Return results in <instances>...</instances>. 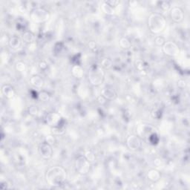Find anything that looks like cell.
Instances as JSON below:
<instances>
[{
    "label": "cell",
    "mask_w": 190,
    "mask_h": 190,
    "mask_svg": "<svg viewBox=\"0 0 190 190\" xmlns=\"http://www.w3.org/2000/svg\"><path fill=\"white\" fill-rule=\"evenodd\" d=\"M66 172L62 168L54 167L48 172L47 179L52 185H59L66 178Z\"/></svg>",
    "instance_id": "cell-1"
},
{
    "label": "cell",
    "mask_w": 190,
    "mask_h": 190,
    "mask_svg": "<svg viewBox=\"0 0 190 190\" xmlns=\"http://www.w3.org/2000/svg\"><path fill=\"white\" fill-rule=\"evenodd\" d=\"M149 25L152 31L154 33H159L165 27V19L160 14H154L149 18Z\"/></svg>",
    "instance_id": "cell-2"
},
{
    "label": "cell",
    "mask_w": 190,
    "mask_h": 190,
    "mask_svg": "<svg viewBox=\"0 0 190 190\" xmlns=\"http://www.w3.org/2000/svg\"><path fill=\"white\" fill-rule=\"evenodd\" d=\"M89 78L91 83L94 85H99L102 83L103 74L100 67L97 65H95L93 67H91Z\"/></svg>",
    "instance_id": "cell-3"
},
{
    "label": "cell",
    "mask_w": 190,
    "mask_h": 190,
    "mask_svg": "<svg viewBox=\"0 0 190 190\" xmlns=\"http://www.w3.org/2000/svg\"><path fill=\"white\" fill-rule=\"evenodd\" d=\"M30 17L32 20L35 22L40 23L46 21L48 19L49 14L43 8H36L31 12Z\"/></svg>",
    "instance_id": "cell-4"
},
{
    "label": "cell",
    "mask_w": 190,
    "mask_h": 190,
    "mask_svg": "<svg viewBox=\"0 0 190 190\" xmlns=\"http://www.w3.org/2000/svg\"><path fill=\"white\" fill-rule=\"evenodd\" d=\"M90 164L89 161L84 157H79L77 160V169L81 174L87 173L89 170Z\"/></svg>",
    "instance_id": "cell-5"
},
{
    "label": "cell",
    "mask_w": 190,
    "mask_h": 190,
    "mask_svg": "<svg viewBox=\"0 0 190 190\" xmlns=\"http://www.w3.org/2000/svg\"><path fill=\"white\" fill-rule=\"evenodd\" d=\"M164 50L165 53L170 56H176L179 54L178 47L173 42H167L164 45Z\"/></svg>",
    "instance_id": "cell-6"
},
{
    "label": "cell",
    "mask_w": 190,
    "mask_h": 190,
    "mask_svg": "<svg viewBox=\"0 0 190 190\" xmlns=\"http://www.w3.org/2000/svg\"><path fill=\"white\" fill-rule=\"evenodd\" d=\"M61 120H62V119H61L60 116L56 113H51L47 115V123H48V124H50L51 126H54H54H59Z\"/></svg>",
    "instance_id": "cell-7"
},
{
    "label": "cell",
    "mask_w": 190,
    "mask_h": 190,
    "mask_svg": "<svg viewBox=\"0 0 190 190\" xmlns=\"http://www.w3.org/2000/svg\"><path fill=\"white\" fill-rule=\"evenodd\" d=\"M39 151L45 158H49L52 155V149L48 143H43L39 147Z\"/></svg>",
    "instance_id": "cell-8"
},
{
    "label": "cell",
    "mask_w": 190,
    "mask_h": 190,
    "mask_svg": "<svg viewBox=\"0 0 190 190\" xmlns=\"http://www.w3.org/2000/svg\"><path fill=\"white\" fill-rule=\"evenodd\" d=\"M128 145L131 149H137L140 146V140L137 136H130L128 139Z\"/></svg>",
    "instance_id": "cell-9"
},
{
    "label": "cell",
    "mask_w": 190,
    "mask_h": 190,
    "mask_svg": "<svg viewBox=\"0 0 190 190\" xmlns=\"http://www.w3.org/2000/svg\"><path fill=\"white\" fill-rule=\"evenodd\" d=\"M171 16L172 18L175 22H180L183 19V17H184V14H183V11L180 8H174L172 10Z\"/></svg>",
    "instance_id": "cell-10"
},
{
    "label": "cell",
    "mask_w": 190,
    "mask_h": 190,
    "mask_svg": "<svg viewBox=\"0 0 190 190\" xmlns=\"http://www.w3.org/2000/svg\"><path fill=\"white\" fill-rule=\"evenodd\" d=\"M9 44H10V46L12 48H14V49H18L22 46V41L20 38L14 36V37L10 38V39L9 40Z\"/></svg>",
    "instance_id": "cell-11"
},
{
    "label": "cell",
    "mask_w": 190,
    "mask_h": 190,
    "mask_svg": "<svg viewBox=\"0 0 190 190\" xmlns=\"http://www.w3.org/2000/svg\"><path fill=\"white\" fill-rule=\"evenodd\" d=\"M2 92L7 97H8V98L13 97L14 95V88H13L10 86H9V85H5V86L2 87Z\"/></svg>",
    "instance_id": "cell-12"
},
{
    "label": "cell",
    "mask_w": 190,
    "mask_h": 190,
    "mask_svg": "<svg viewBox=\"0 0 190 190\" xmlns=\"http://www.w3.org/2000/svg\"><path fill=\"white\" fill-rule=\"evenodd\" d=\"M102 92H103V95L105 97H106V98L109 99H114L116 96L115 91H114L113 89H111V88H104Z\"/></svg>",
    "instance_id": "cell-13"
},
{
    "label": "cell",
    "mask_w": 190,
    "mask_h": 190,
    "mask_svg": "<svg viewBox=\"0 0 190 190\" xmlns=\"http://www.w3.org/2000/svg\"><path fill=\"white\" fill-rule=\"evenodd\" d=\"M30 83H31V84L33 85V86L38 87V88H39V87H41L43 85L42 79L39 76L37 75L34 76V77L30 79Z\"/></svg>",
    "instance_id": "cell-14"
},
{
    "label": "cell",
    "mask_w": 190,
    "mask_h": 190,
    "mask_svg": "<svg viewBox=\"0 0 190 190\" xmlns=\"http://www.w3.org/2000/svg\"><path fill=\"white\" fill-rule=\"evenodd\" d=\"M34 40V35L31 32H25L23 35V41L30 43Z\"/></svg>",
    "instance_id": "cell-15"
},
{
    "label": "cell",
    "mask_w": 190,
    "mask_h": 190,
    "mask_svg": "<svg viewBox=\"0 0 190 190\" xmlns=\"http://www.w3.org/2000/svg\"><path fill=\"white\" fill-rule=\"evenodd\" d=\"M26 22H25V21L23 20V19H19V20L17 22V28L19 31H24L25 29H26Z\"/></svg>",
    "instance_id": "cell-16"
},
{
    "label": "cell",
    "mask_w": 190,
    "mask_h": 190,
    "mask_svg": "<svg viewBox=\"0 0 190 190\" xmlns=\"http://www.w3.org/2000/svg\"><path fill=\"white\" fill-rule=\"evenodd\" d=\"M102 6H103V10L104 12L106 13V14H112L114 13L113 7L110 6V5H108L106 2H105L103 4Z\"/></svg>",
    "instance_id": "cell-17"
},
{
    "label": "cell",
    "mask_w": 190,
    "mask_h": 190,
    "mask_svg": "<svg viewBox=\"0 0 190 190\" xmlns=\"http://www.w3.org/2000/svg\"><path fill=\"white\" fill-rule=\"evenodd\" d=\"M149 179H151V180H154V178H155V180H157L159 179L160 175H159L158 172L155 171V170H152V171L149 172Z\"/></svg>",
    "instance_id": "cell-18"
},
{
    "label": "cell",
    "mask_w": 190,
    "mask_h": 190,
    "mask_svg": "<svg viewBox=\"0 0 190 190\" xmlns=\"http://www.w3.org/2000/svg\"><path fill=\"white\" fill-rule=\"evenodd\" d=\"M149 140L152 144H157L159 141V138L155 133H152L149 135Z\"/></svg>",
    "instance_id": "cell-19"
},
{
    "label": "cell",
    "mask_w": 190,
    "mask_h": 190,
    "mask_svg": "<svg viewBox=\"0 0 190 190\" xmlns=\"http://www.w3.org/2000/svg\"><path fill=\"white\" fill-rule=\"evenodd\" d=\"M120 44H121V46L123 47L124 48H127L130 46L129 41H128L127 39H126V38H123V39H121Z\"/></svg>",
    "instance_id": "cell-20"
},
{
    "label": "cell",
    "mask_w": 190,
    "mask_h": 190,
    "mask_svg": "<svg viewBox=\"0 0 190 190\" xmlns=\"http://www.w3.org/2000/svg\"><path fill=\"white\" fill-rule=\"evenodd\" d=\"M73 69L75 70L76 71H77V76H76V77H78V78H80L81 76L83 75V71H82V69H81L80 67H79V66H76L75 68H73Z\"/></svg>",
    "instance_id": "cell-21"
},
{
    "label": "cell",
    "mask_w": 190,
    "mask_h": 190,
    "mask_svg": "<svg viewBox=\"0 0 190 190\" xmlns=\"http://www.w3.org/2000/svg\"><path fill=\"white\" fill-rule=\"evenodd\" d=\"M86 159L88 161H93L94 159H95V155L93 153H91V152H88L86 153Z\"/></svg>",
    "instance_id": "cell-22"
},
{
    "label": "cell",
    "mask_w": 190,
    "mask_h": 190,
    "mask_svg": "<svg viewBox=\"0 0 190 190\" xmlns=\"http://www.w3.org/2000/svg\"><path fill=\"white\" fill-rule=\"evenodd\" d=\"M39 97L42 99V100H48V95L46 92H42V93L39 94Z\"/></svg>",
    "instance_id": "cell-23"
},
{
    "label": "cell",
    "mask_w": 190,
    "mask_h": 190,
    "mask_svg": "<svg viewBox=\"0 0 190 190\" xmlns=\"http://www.w3.org/2000/svg\"><path fill=\"white\" fill-rule=\"evenodd\" d=\"M169 3L168 2H161V8L164 10H168L169 8Z\"/></svg>",
    "instance_id": "cell-24"
}]
</instances>
